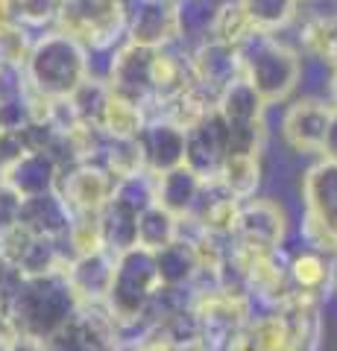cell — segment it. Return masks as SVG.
Segmentation results:
<instances>
[{
    "label": "cell",
    "mask_w": 337,
    "mask_h": 351,
    "mask_svg": "<svg viewBox=\"0 0 337 351\" xmlns=\"http://www.w3.org/2000/svg\"><path fill=\"white\" fill-rule=\"evenodd\" d=\"M302 196H305V208H308L305 214L337 234V161L334 158H323L305 173Z\"/></svg>",
    "instance_id": "7"
},
{
    "label": "cell",
    "mask_w": 337,
    "mask_h": 351,
    "mask_svg": "<svg viewBox=\"0 0 337 351\" xmlns=\"http://www.w3.org/2000/svg\"><path fill=\"white\" fill-rule=\"evenodd\" d=\"M237 234L253 249H279V240L285 234V214L270 199H253L241 205L237 217Z\"/></svg>",
    "instance_id": "8"
},
{
    "label": "cell",
    "mask_w": 337,
    "mask_h": 351,
    "mask_svg": "<svg viewBox=\"0 0 337 351\" xmlns=\"http://www.w3.org/2000/svg\"><path fill=\"white\" fill-rule=\"evenodd\" d=\"M59 184V196L71 208V214H100L115 193V179L94 164H77Z\"/></svg>",
    "instance_id": "4"
},
{
    "label": "cell",
    "mask_w": 337,
    "mask_h": 351,
    "mask_svg": "<svg viewBox=\"0 0 337 351\" xmlns=\"http://www.w3.org/2000/svg\"><path fill=\"white\" fill-rule=\"evenodd\" d=\"M129 32H132V44H141V47H165L173 36H179L176 3L173 0H141Z\"/></svg>",
    "instance_id": "9"
},
{
    "label": "cell",
    "mask_w": 337,
    "mask_h": 351,
    "mask_svg": "<svg viewBox=\"0 0 337 351\" xmlns=\"http://www.w3.org/2000/svg\"><path fill=\"white\" fill-rule=\"evenodd\" d=\"M144 108L141 103L129 100V97L117 94L108 88V97L103 103V114H100V129L106 132V138L112 141H135L144 129Z\"/></svg>",
    "instance_id": "12"
},
{
    "label": "cell",
    "mask_w": 337,
    "mask_h": 351,
    "mask_svg": "<svg viewBox=\"0 0 337 351\" xmlns=\"http://www.w3.org/2000/svg\"><path fill=\"white\" fill-rule=\"evenodd\" d=\"M200 193H202V179L197 173H191L185 164L156 176V205H161L173 217L191 214L200 202Z\"/></svg>",
    "instance_id": "10"
},
{
    "label": "cell",
    "mask_w": 337,
    "mask_h": 351,
    "mask_svg": "<svg viewBox=\"0 0 337 351\" xmlns=\"http://www.w3.org/2000/svg\"><path fill=\"white\" fill-rule=\"evenodd\" d=\"M332 117H334V106L320 100H299L285 112L281 135H285L290 149L297 152H323Z\"/></svg>",
    "instance_id": "3"
},
{
    "label": "cell",
    "mask_w": 337,
    "mask_h": 351,
    "mask_svg": "<svg viewBox=\"0 0 337 351\" xmlns=\"http://www.w3.org/2000/svg\"><path fill=\"white\" fill-rule=\"evenodd\" d=\"M332 106L337 108V68H334V76H332Z\"/></svg>",
    "instance_id": "17"
},
{
    "label": "cell",
    "mask_w": 337,
    "mask_h": 351,
    "mask_svg": "<svg viewBox=\"0 0 337 351\" xmlns=\"http://www.w3.org/2000/svg\"><path fill=\"white\" fill-rule=\"evenodd\" d=\"M334 281H337V258H334Z\"/></svg>",
    "instance_id": "18"
},
{
    "label": "cell",
    "mask_w": 337,
    "mask_h": 351,
    "mask_svg": "<svg viewBox=\"0 0 337 351\" xmlns=\"http://www.w3.org/2000/svg\"><path fill=\"white\" fill-rule=\"evenodd\" d=\"M334 3H337V0H334Z\"/></svg>",
    "instance_id": "19"
},
{
    "label": "cell",
    "mask_w": 337,
    "mask_h": 351,
    "mask_svg": "<svg viewBox=\"0 0 337 351\" xmlns=\"http://www.w3.org/2000/svg\"><path fill=\"white\" fill-rule=\"evenodd\" d=\"M27 71L32 80V91L59 100V97H71L89 80V59L77 41L56 32L50 38H41L30 50Z\"/></svg>",
    "instance_id": "1"
},
{
    "label": "cell",
    "mask_w": 337,
    "mask_h": 351,
    "mask_svg": "<svg viewBox=\"0 0 337 351\" xmlns=\"http://www.w3.org/2000/svg\"><path fill=\"white\" fill-rule=\"evenodd\" d=\"M288 278L293 284V293L317 302L323 290L334 281V261L332 255H323L317 249H302L288 267Z\"/></svg>",
    "instance_id": "11"
},
{
    "label": "cell",
    "mask_w": 337,
    "mask_h": 351,
    "mask_svg": "<svg viewBox=\"0 0 337 351\" xmlns=\"http://www.w3.org/2000/svg\"><path fill=\"white\" fill-rule=\"evenodd\" d=\"M297 3L299 0H241L246 15L253 18L255 29H261V32L279 29V27H285L288 21H293Z\"/></svg>",
    "instance_id": "15"
},
{
    "label": "cell",
    "mask_w": 337,
    "mask_h": 351,
    "mask_svg": "<svg viewBox=\"0 0 337 351\" xmlns=\"http://www.w3.org/2000/svg\"><path fill=\"white\" fill-rule=\"evenodd\" d=\"M244 47H253V53L244 59L246 76L244 80L258 91V97L264 103H276L281 97H288L293 91V85L299 82L302 64L293 56L288 47L270 36V32H255Z\"/></svg>",
    "instance_id": "2"
},
{
    "label": "cell",
    "mask_w": 337,
    "mask_h": 351,
    "mask_svg": "<svg viewBox=\"0 0 337 351\" xmlns=\"http://www.w3.org/2000/svg\"><path fill=\"white\" fill-rule=\"evenodd\" d=\"M138 149H141V161H144V170L150 173H167L173 167H179L185 161V129H179L170 120H153L141 129Z\"/></svg>",
    "instance_id": "5"
},
{
    "label": "cell",
    "mask_w": 337,
    "mask_h": 351,
    "mask_svg": "<svg viewBox=\"0 0 337 351\" xmlns=\"http://www.w3.org/2000/svg\"><path fill=\"white\" fill-rule=\"evenodd\" d=\"M21 196L6 188L3 182H0V232H9V228L18 226V217H21Z\"/></svg>",
    "instance_id": "16"
},
{
    "label": "cell",
    "mask_w": 337,
    "mask_h": 351,
    "mask_svg": "<svg viewBox=\"0 0 337 351\" xmlns=\"http://www.w3.org/2000/svg\"><path fill=\"white\" fill-rule=\"evenodd\" d=\"M217 182L229 191L235 199H249L261 184V167H258V156H226Z\"/></svg>",
    "instance_id": "14"
},
{
    "label": "cell",
    "mask_w": 337,
    "mask_h": 351,
    "mask_svg": "<svg viewBox=\"0 0 337 351\" xmlns=\"http://www.w3.org/2000/svg\"><path fill=\"white\" fill-rule=\"evenodd\" d=\"M0 176H3L6 188H12L21 199H30V196L50 193L56 188L59 164L50 152H24L12 167H6Z\"/></svg>",
    "instance_id": "6"
},
{
    "label": "cell",
    "mask_w": 337,
    "mask_h": 351,
    "mask_svg": "<svg viewBox=\"0 0 337 351\" xmlns=\"http://www.w3.org/2000/svg\"><path fill=\"white\" fill-rule=\"evenodd\" d=\"M176 223L179 217H173L170 211H165L161 205H150L147 211L138 214V223H135V237L141 249L147 252H159L170 246L176 240Z\"/></svg>",
    "instance_id": "13"
}]
</instances>
